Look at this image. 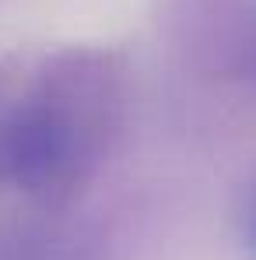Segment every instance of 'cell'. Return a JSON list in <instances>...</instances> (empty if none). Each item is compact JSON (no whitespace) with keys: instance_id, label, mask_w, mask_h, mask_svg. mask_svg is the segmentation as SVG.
<instances>
[{"instance_id":"cell-1","label":"cell","mask_w":256,"mask_h":260,"mask_svg":"<svg viewBox=\"0 0 256 260\" xmlns=\"http://www.w3.org/2000/svg\"><path fill=\"white\" fill-rule=\"evenodd\" d=\"M127 120L130 71L116 49L63 46L25 60L7 186L39 208H67L109 166Z\"/></svg>"},{"instance_id":"cell-3","label":"cell","mask_w":256,"mask_h":260,"mask_svg":"<svg viewBox=\"0 0 256 260\" xmlns=\"http://www.w3.org/2000/svg\"><path fill=\"white\" fill-rule=\"evenodd\" d=\"M25 74V60H0V183H7L11 158V127H14V102Z\"/></svg>"},{"instance_id":"cell-2","label":"cell","mask_w":256,"mask_h":260,"mask_svg":"<svg viewBox=\"0 0 256 260\" xmlns=\"http://www.w3.org/2000/svg\"><path fill=\"white\" fill-rule=\"evenodd\" d=\"M169 32L200 74L256 99V0H169Z\"/></svg>"},{"instance_id":"cell-4","label":"cell","mask_w":256,"mask_h":260,"mask_svg":"<svg viewBox=\"0 0 256 260\" xmlns=\"http://www.w3.org/2000/svg\"><path fill=\"white\" fill-rule=\"evenodd\" d=\"M53 239L46 236H11L0 239V260H63L56 246H49Z\"/></svg>"},{"instance_id":"cell-5","label":"cell","mask_w":256,"mask_h":260,"mask_svg":"<svg viewBox=\"0 0 256 260\" xmlns=\"http://www.w3.org/2000/svg\"><path fill=\"white\" fill-rule=\"evenodd\" d=\"M239 243H242L246 257L256 260V179L249 183V190L239 204Z\"/></svg>"}]
</instances>
